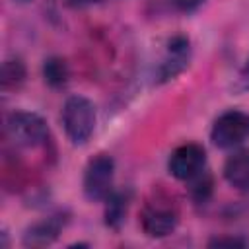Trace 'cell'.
Instances as JSON below:
<instances>
[{
  "label": "cell",
  "instance_id": "obj_11",
  "mask_svg": "<svg viewBox=\"0 0 249 249\" xmlns=\"http://www.w3.org/2000/svg\"><path fill=\"white\" fill-rule=\"evenodd\" d=\"M43 76H45V82L53 88H60L66 84L68 80V66L62 58H47L45 64H43Z\"/></svg>",
  "mask_w": 249,
  "mask_h": 249
},
{
  "label": "cell",
  "instance_id": "obj_4",
  "mask_svg": "<svg viewBox=\"0 0 249 249\" xmlns=\"http://www.w3.org/2000/svg\"><path fill=\"white\" fill-rule=\"evenodd\" d=\"M115 161L107 154L91 158L84 171V193L89 200H105L113 193Z\"/></svg>",
  "mask_w": 249,
  "mask_h": 249
},
{
  "label": "cell",
  "instance_id": "obj_7",
  "mask_svg": "<svg viewBox=\"0 0 249 249\" xmlns=\"http://www.w3.org/2000/svg\"><path fill=\"white\" fill-rule=\"evenodd\" d=\"M189 64V41L183 37H175L167 47V56L160 66V78L171 80Z\"/></svg>",
  "mask_w": 249,
  "mask_h": 249
},
{
  "label": "cell",
  "instance_id": "obj_5",
  "mask_svg": "<svg viewBox=\"0 0 249 249\" xmlns=\"http://www.w3.org/2000/svg\"><path fill=\"white\" fill-rule=\"evenodd\" d=\"M210 138L218 148L239 146L249 138V115L235 109L222 113L212 126Z\"/></svg>",
  "mask_w": 249,
  "mask_h": 249
},
{
  "label": "cell",
  "instance_id": "obj_13",
  "mask_svg": "<svg viewBox=\"0 0 249 249\" xmlns=\"http://www.w3.org/2000/svg\"><path fill=\"white\" fill-rule=\"evenodd\" d=\"M189 183H191V195H193V198L196 202H204L210 196V193H212V179H210V175L200 171L198 175L189 179Z\"/></svg>",
  "mask_w": 249,
  "mask_h": 249
},
{
  "label": "cell",
  "instance_id": "obj_6",
  "mask_svg": "<svg viewBox=\"0 0 249 249\" xmlns=\"http://www.w3.org/2000/svg\"><path fill=\"white\" fill-rule=\"evenodd\" d=\"M206 161V154L204 148L198 144H183L179 148H175L169 156V171L175 179L181 181H189L195 175H198L204 167Z\"/></svg>",
  "mask_w": 249,
  "mask_h": 249
},
{
  "label": "cell",
  "instance_id": "obj_15",
  "mask_svg": "<svg viewBox=\"0 0 249 249\" xmlns=\"http://www.w3.org/2000/svg\"><path fill=\"white\" fill-rule=\"evenodd\" d=\"M204 0H175V4L181 8V10H195L198 4H202Z\"/></svg>",
  "mask_w": 249,
  "mask_h": 249
},
{
  "label": "cell",
  "instance_id": "obj_17",
  "mask_svg": "<svg viewBox=\"0 0 249 249\" xmlns=\"http://www.w3.org/2000/svg\"><path fill=\"white\" fill-rule=\"evenodd\" d=\"M241 88H249V64L245 66V70L241 72Z\"/></svg>",
  "mask_w": 249,
  "mask_h": 249
},
{
  "label": "cell",
  "instance_id": "obj_10",
  "mask_svg": "<svg viewBox=\"0 0 249 249\" xmlns=\"http://www.w3.org/2000/svg\"><path fill=\"white\" fill-rule=\"evenodd\" d=\"M107 208H105V224L113 230H117L123 220H124V214H126V206H128V195H124L123 191L121 193H111L107 198Z\"/></svg>",
  "mask_w": 249,
  "mask_h": 249
},
{
  "label": "cell",
  "instance_id": "obj_8",
  "mask_svg": "<svg viewBox=\"0 0 249 249\" xmlns=\"http://www.w3.org/2000/svg\"><path fill=\"white\" fill-rule=\"evenodd\" d=\"M224 177L235 189H249V150H237L226 160Z\"/></svg>",
  "mask_w": 249,
  "mask_h": 249
},
{
  "label": "cell",
  "instance_id": "obj_14",
  "mask_svg": "<svg viewBox=\"0 0 249 249\" xmlns=\"http://www.w3.org/2000/svg\"><path fill=\"white\" fill-rule=\"evenodd\" d=\"M208 245L210 247H224V245H228V247H245L247 241L241 239V237H216Z\"/></svg>",
  "mask_w": 249,
  "mask_h": 249
},
{
  "label": "cell",
  "instance_id": "obj_18",
  "mask_svg": "<svg viewBox=\"0 0 249 249\" xmlns=\"http://www.w3.org/2000/svg\"><path fill=\"white\" fill-rule=\"evenodd\" d=\"M21 2H27V0H21Z\"/></svg>",
  "mask_w": 249,
  "mask_h": 249
},
{
  "label": "cell",
  "instance_id": "obj_3",
  "mask_svg": "<svg viewBox=\"0 0 249 249\" xmlns=\"http://www.w3.org/2000/svg\"><path fill=\"white\" fill-rule=\"evenodd\" d=\"M6 134L16 146L33 148L45 142L47 138V123L37 113L18 111L12 113L6 121Z\"/></svg>",
  "mask_w": 249,
  "mask_h": 249
},
{
  "label": "cell",
  "instance_id": "obj_12",
  "mask_svg": "<svg viewBox=\"0 0 249 249\" xmlns=\"http://www.w3.org/2000/svg\"><path fill=\"white\" fill-rule=\"evenodd\" d=\"M25 80V66L19 58L16 60H6L2 66V88L4 89H14L19 88Z\"/></svg>",
  "mask_w": 249,
  "mask_h": 249
},
{
  "label": "cell",
  "instance_id": "obj_2",
  "mask_svg": "<svg viewBox=\"0 0 249 249\" xmlns=\"http://www.w3.org/2000/svg\"><path fill=\"white\" fill-rule=\"evenodd\" d=\"M179 222V212L173 200L165 196H156V200H150L140 214V226L146 235L150 237H165L169 235Z\"/></svg>",
  "mask_w": 249,
  "mask_h": 249
},
{
  "label": "cell",
  "instance_id": "obj_9",
  "mask_svg": "<svg viewBox=\"0 0 249 249\" xmlns=\"http://www.w3.org/2000/svg\"><path fill=\"white\" fill-rule=\"evenodd\" d=\"M62 228V222L58 218H47L35 226H31L25 235H23V243L27 247H43V245H49L56 239L58 231Z\"/></svg>",
  "mask_w": 249,
  "mask_h": 249
},
{
  "label": "cell",
  "instance_id": "obj_1",
  "mask_svg": "<svg viewBox=\"0 0 249 249\" xmlns=\"http://www.w3.org/2000/svg\"><path fill=\"white\" fill-rule=\"evenodd\" d=\"M62 123L72 144H84L95 128V105L84 95H72L62 109Z\"/></svg>",
  "mask_w": 249,
  "mask_h": 249
},
{
  "label": "cell",
  "instance_id": "obj_16",
  "mask_svg": "<svg viewBox=\"0 0 249 249\" xmlns=\"http://www.w3.org/2000/svg\"><path fill=\"white\" fill-rule=\"evenodd\" d=\"M99 0H68V4L72 8H84V6H89V4H95Z\"/></svg>",
  "mask_w": 249,
  "mask_h": 249
}]
</instances>
